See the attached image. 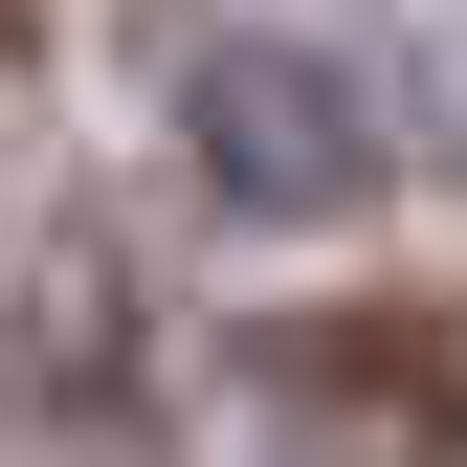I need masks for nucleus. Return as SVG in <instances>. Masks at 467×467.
<instances>
[{"label":"nucleus","mask_w":467,"mask_h":467,"mask_svg":"<svg viewBox=\"0 0 467 467\" xmlns=\"http://www.w3.org/2000/svg\"><path fill=\"white\" fill-rule=\"evenodd\" d=\"M179 156H201V201H245V223H357L400 179V89L334 23H223L179 67Z\"/></svg>","instance_id":"nucleus-1"},{"label":"nucleus","mask_w":467,"mask_h":467,"mask_svg":"<svg viewBox=\"0 0 467 467\" xmlns=\"http://www.w3.org/2000/svg\"><path fill=\"white\" fill-rule=\"evenodd\" d=\"M267 400L312 467H467V312L445 289H334L267 357Z\"/></svg>","instance_id":"nucleus-2"},{"label":"nucleus","mask_w":467,"mask_h":467,"mask_svg":"<svg viewBox=\"0 0 467 467\" xmlns=\"http://www.w3.org/2000/svg\"><path fill=\"white\" fill-rule=\"evenodd\" d=\"M134 357H156V312H134V245H89V223H67V245L23 267V423L134 467V445H156V379H134Z\"/></svg>","instance_id":"nucleus-3"},{"label":"nucleus","mask_w":467,"mask_h":467,"mask_svg":"<svg viewBox=\"0 0 467 467\" xmlns=\"http://www.w3.org/2000/svg\"><path fill=\"white\" fill-rule=\"evenodd\" d=\"M0 67H23V0H0Z\"/></svg>","instance_id":"nucleus-4"}]
</instances>
